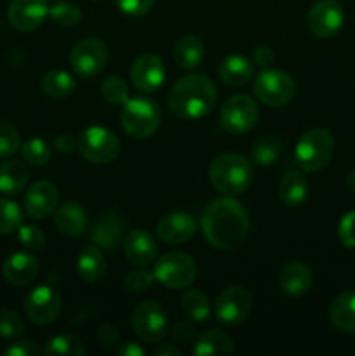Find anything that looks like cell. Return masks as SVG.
Wrapping results in <instances>:
<instances>
[{"label":"cell","instance_id":"cell-1","mask_svg":"<svg viewBox=\"0 0 355 356\" xmlns=\"http://www.w3.org/2000/svg\"><path fill=\"white\" fill-rule=\"evenodd\" d=\"M200 226L212 247L233 250L242 245L249 235V216L239 200L225 195L205 207Z\"/></svg>","mask_w":355,"mask_h":356},{"label":"cell","instance_id":"cell-2","mask_svg":"<svg viewBox=\"0 0 355 356\" xmlns=\"http://www.w3.org/2000/svg\"><path fill=\"white\" fill-rule=\"evenodd\" d=\"M218 90L212 80L202 73L183 76L169 92V108L181 120H198L214 110Z\"/></svg>","mask_w":355,"mask_h":356},{"label":"cell","instance_id":"cell-3","mask_svg":"<svg viewBox=\"0 0 355 356\" xmlns=\"http://www.w3.org/2000/svg\"><path fill=\"white\" fill-rule=\"evenodd\" d=\"M254 170L249 160L237 153H223L216 156L209 167V179L214 190L226 197L244 193L253 183Z\"/></svg>","mask_w":355,"mask_h":356},{"label":"cell","instance_id":"cell-4","mask_svg":"<svg viewBox=\"0 0 355 356\" xmlns=\"http://www.w3.org/2000/svg\"><path fill=\"white\" fill-rule=\"evenodd\" d=\"M334 155V138L326 129H310L299 138L294 162L303 172H317L329 165Z\"/></svg>","mask_w":355,"mask_h":356},{"label":"cell","instance_id":"cell-5","mask_svg":"<svg viewBox=\"0 0 355 356\" xmlns=\"http://www.w3.org/2000/svg\"><path fill=\"white\" fill-rule=\"evenodd\" d=\"M162 124V111L153 99L134 97L124 103L120 111V125L134 139H146L155 134Z\"/></svg>","mask_w":355,"mask_h":356},{"label":"cell","instance_id":"cell-6","mask_svg":"<svg viewBox=\"0 0 355 356\" xmlns=\"http://www.w3.org/2000/svg\"><path fill=\"white\" fill-rule=\"evenodd\" d=\"M77 149L89 162L104 165V163H111L118 159L120 141L111 131L94 125V127L86 129L77 138Z\"/></svg>","mask_w":355,"mask_h":356},{"label":"cell","instance_id":"cell-7","mask_svg":"<svg viewBox=\"0 0 355 356\" xmlns=\"http://www.w3.org/2000/svg\"><path fill=\"white\" fill-rule=\"evenodd\" d=\"M153 275H155V280L164 287L178 291V289H184L194 284L197 278V264L194 257L188 254L173 250V252L164 254L157 261Z\"/></svg>","mask_w":355,"mask_h":356},{"label":"cell","instance_id":"cell-8","mask_svg":"<svg viewBox=\"0 0 355 356\" xmlns=\"http://www.w3.org/2000/svg\"><path fill=\"white\" fill-rule=\"evenodd\" d=\"M254 94L263 104L281 108L296 94V83L289 73L275 68H265L254 80Z\"/></svg>","mask_w":355,"mask_h":356},{"label":"cell","instance_id":"cell-9","mask_svg":"<svg viewBox=\"0 0 355 356\" xmlns=\"http://www.w3.org/2000/svg\"><path fill=\"white\" fill-rule=\"evenodd\" d=\"M108 63V47L101 38L87 37L77 42L70 52V66L80 79L100 75Z\"/></svg>","mask_w":355,"mask_h":356},{"label":"cell","instance_id":"cell-10","mask_svg":"<svg viewBox=\"0 0 355 356\" xmlns=\"http://www.w3.org/2000/svg\"><path fill=\"white\" fill-rule=\"evenodd\" d=\"M131 325L143 343H159L167 334V313L157 301H141L134 308Z\"/></svg>","mask_w":355,"mask_h":356},{"label":"cell","instance_id":"cell-11","mask_svg":"<svg viewBox=\"0 0 355 356\" xmlns=\"http://www.w3.org/2000/svg\"><path fill=\"white\" fill-rule=\"evenodd\" d=\"M258 115H260V110L253 97L247 94H235L228 97L221 106L219 122L228 134L242 136L254 127Z\"/></svg>","mask_w":355,"mask_h":356},{"label":"cell","instance_id":"cell-12","mask_svg":"<svg viewBox=\"0 0 355 356\" xmlns=\"http://www.w3.org/2000/svg\"><path fill=\"white\" fill-rule=\"evenodd\" d=\"M251 308H253V298L249 291L240 285H233V287H226L216 298L214 315L223 325L235 327L249 316Z\"/></svg>","mask_w":355,"mask_h":356},{"label":"cell","instance_id":"cell-13","mask_svg":"<svg viewBox=\"0 0 355 356\" xmlns=\"http://www.w3.org/2000/svg\"><path fill=\"white\" fill-rule=\"evenodd\" d=\"M61 308V298L49 285H38L24 299L26 316L37 325H49V323L56 322Z\"/></svg>","mask_w":355,"mask_h":356},{"label":"cell","instance_id":"cell-14","mask_svg":"<svg viewBox=\"0 0 355 356\" xmlns=\"http://www.w3.org/2000/svg\"><path fill=\"white\" fill-rule=\"evenodd\" d=\"M345 23V10L338 0H319L313 3L306 16L308 30L319 38H331L341 30Z\"/></svg>","mask_w":355,"mask_h":356},{"label":"cell","instance_id":"cell-15","mask_svg":"<svg viewBox=\"0 0 355 356\" xmlns=\"http://www.w3.org/2000/svg\"><path fill=\"white\" fill-rule=\"evenodd\" d=\"M49 16L47 0H13L7 10L10 26L19 31H33Z\"/></svg>","mask_w":355,"mask_h":356},{"label":"cell","instance_id":"cell-16","mask_svg":"<svg viewBox=\"0 0 355 356\" xmlns=\"http://www.w3.org/2000/svg\"><path fill=\"white\" fill-rule=\"evenodd\" d=\"M166 79V68L155 54H143L132 63L131 80L141 92H155Z\"/></svg>","mask_w":355,"mask_h":356},{"label":"cell","instance_id":"cell-17","mask_svg":"<svg viewBox=\"0 0 355 356\" xmlns=\"http://www.w3.org/2000/svg\"><path fill=\"white\" fill-rule=\"evenodd\" d=\"M58 190L49 181H37L24 193V211L33 219H45L58 207Z\"/></svg>","mask_w":355,"mask_h":356},{"label":"cell","instance_id":"cell-18","mask_svg":"<svg viewBox=\"0 0 355 356\" xmlns=\"http://www.w3.org/2000/svg\"><path fill=\"white\" fill-rule=\"evenodd\" d=\"M197 222L187 212L164 216L157 225V235L166 243H183L195 235Z\"/></svg>","mask_w":355,"mask_h":356},{"label":"cell","instance_id":"cell-19","mask_svg":"<svg viewBox=\"0 0 355 356\" xmlns=\"http://www.w3.org/2000/svg\"><path fill=\"white\" fill-rule=\"evenodd\" d=\"M124 252L134 266H150L157 257V242L145 229H134L124 238Z\"/></svg>","mask_w":355,"mask_h":356},{"label":"cell","instance_id":"cell-20","mask_svg":"<svg viewBox=\"0 0 355 356\" xmlns=\"http://www.w3.org/2000/svg\"><path fill=\"white\" fill-rule=\"evenodd\" d=\"M38 273L37 257L26 252H16L6 259L2 266V275L10 285L23 287L33 282Z\"/></svg>","mask_w":355,"mask_h":356},{"label":"cell","instance_id":"cell-21","mask_svg":"<svg viewBox=\"0 0 355 356\" xmlns=\"http://www.w3.org/2000/svg\"><path fill=\"white\" fill-rule=\"evenodd\" d=\"M312 270L301 261H291L281 271V289L284 294L299 298L312 289Z\"/></svg>","mask_w":355,"mask_h":356},{"label":"cell","instance_id":"cell-22","mask_svg":"<svg viewBox=\"0 0 355 356\" xmlns=\"http://www.w3.org/2000/svg\"><path fill=\"white\" fill-rule=\"evenodd\" d=\"M122 229H124L122 219L115 212H106L94 222L90 238L100 249L113 250L122 242Z\"/></svg>","mask_w":355,"mask_h":356},{"label":"cell","instance_id":"cell-23","mask_svg":"<svg viewBox=\"0 0 355 356\" xmlns=\"http://www.w3.org/2000/svg\"><path fill=\"white\" fill-rule=\"evenodd\" d=\"M329 320L343 334H355V292L336 296L329 306Z\"/></svg>","mask_w":355,"mask_h":356},{"label":"cell","instance_id":"cell-24","mask_svg":"<svg viewBox=\"0 0 355 356\" xmlns=\"http://www.w3.org/2000/svg\"><path fill=\"white\" fill-rule=\"evenodd\" d=\"M218 75L226 86L230 87H242L253 79L254 68L253 63L246 56L233 54L223 59V63L218 68Z\"/></svg>","mask_w":355,"mask_h":356},{"label":"cell","instance_id":"cell-25","mask_svg":"<svg viewBox=\"0 0 355 356\" xmlns=\"http://www.w3.org/2000/svg\"><path fill=\"white\" fill-rule=\"evenodd\" d=\"M191 351L197 356H228L233 353V341L223 330H204L197 337Z\"/></svg>","mask_w":355,"mask_h":356},{"label":"cell","instance_id":"cell-26","mask_svg":"<svg viewBox=\"0 0 355 356\" xmlns=\"http://www.w3.org/2000/svg\"><path fill=\"white\" fill-rule=\"evenodd\" d=\"M106 259H104V254L100 247L94 243V245H87L82 252L79 254V261H77V271H79V277L82 278L87 284H93V282L101 280L106 273Z\"/></svg>","mask_w":355,"mask_h":356},{"label":"cell","instance_id":"cell-27","mask_svg":"<svg viewBox=\"0 0 355 356\" xmlns=\"http://www.w3.org/2000/svg\"><path fill=\"white\" fill-rule=\"evenodd\" d=\"M56 226L66 236H80L87 228V214L77 202H65L56 212Z\"/></svg>","mask_w":355,"mask_h":356},{"label":"cell","instance_id":"cell-28","mask_svg":"<svg viewBox=\"0 0 355 356\" xmlns=\"http://www.w3.org/2000/svg\"><path fill=\"white\" fill-rule=\"evenodd\" d=\"M26 165L17 160H7L0 163V193L17 195L26 188L28 184Z\"/></svg>","mask_w":355,"mask_h":356},{"label":"cell","instance_id":"cell-29","mask_svg":"<svg viewBox=\"0 0 355 356\" xmlns=\"http://www.w3.org/2000/svg\"><path fill=\"white\" fill-rule=\"evenodd\" d=\"M308 195V183L305 176L298 170H289L282 176L278 183V197L289 207H298L306 200Z\"/></svg>","mask_w":355,"mask_h":356},{"label":"cell","instance_id":"cell-30","mask_svg":"<svg viewBox=\"0 0 355 356\" xmlns=\"http://www.w3.org/2000/svg\"><path fill=\"white\" fill-rule=\"evenodd\" d=\"M204 44L195 35H184L174 45V61L183 70L197 68L204 59Z\"/></svg>","mask_w":355,"mask_h":356},{"label":"cell","instance_id":"cell-31","mask_svg":"<svg viewBox=\"0 0 355 356\" xmlns=\"http://www.w3.org/2000/svg\"><path fill=\"white\" fill-rule=\"evenodd\" d=\"M77 82L70 73L61 72V70H54V72L45 73L42 79V90L47 94L49 97H68L75 92Z\"/></svg>","mask_w":355,"mask_h":356},{"label":"cell","instance_id":"cell-32","mask_svg":"<svg viewBox=\"0 0 355 356\" xmlns=\"http://www.w3.org/2000/svg\"><path fill=\"white\" fill-rule=\"evenodd\" d=\"M181 309L184 315L190 320L197 323L207 322L211 316V306H209V299L204 292L200 291H187L181 296Z\"/></svg>","mask_w":355,"mask_h":356},{"label":"cell","instance_id":"cell-33","mask_svg":"<svg viewBox=\"0 0 355 356\" xmlns=\"http://www.w3.org/2000/svg\"><path fill=\"white\" fill-rule=\"evenodd\" d=\"M282 153V141L278 136H263L258 139L253 146V162L258 165L268 167L281 159Z\"/></svg>","mask_w":355,"mask_h":356},{"label":"cell","instance_id":"cell-34","mask_svg":"<svg viewBox=\"0 0 355 356\" xmlns=\"http://www.w3.org/2000/svg\"><path fill=\"white\" fill-rule=\"evenodd\" d=\"M45 355L47 356H82L86 355V346L80 337L72 336V334H61L45 344Z\"/></svg>","mask_w":355,"mask_h":356},{"label":"cell","instance_id":"cell-35","mask_svg":"<svg viewBox=\"0 0 355 356\" xmlns=\"http://www.w3.org/2000/svg\"><path fill=\"white\" fill-rule=\"evenodd\" d=\"M49 16L59 26H73L82 19V10L75 2L59 0V2L52 3V7H49Z\"/></svg>","mask_w":355,"mask_h":356},{"label":"cell","instance_id":"cell-36","mask_svg":"<svg viewBox=\"0 0 355 356\" xmlns=\"http://www.w3.org/2000/svg\"><path fill=\"white\" fill-rule=\"evenodd\" d=\"M23 225V211L13 200L0 198V235L14 232Z\"/></svg>","mask_w":355,"mask_h":356},{"label":"cell","instance_id":"cell-37","mask_svg":"<svg viewBox=\"0 0 355 356\" xmlns=\"http://www.w3.org/2000/svg\"><path fill=\"white\" fill-rule=\"evenodd\" d=\"M21 155L23 160L30 165L42 167L49 162L51 159V148H49L47 143L40 138L28 139L23 146H21Z\"/></svg>","mask_w":355,"mask_h":356},{"label":"cell","instance_id":"cell-38","mask_svg":"<svg viewBox=\"0 0 355 356\" xmlns=\"http://www.w3.org/2000/svg\"><path fill=\"white\" fill-rule=\"evenodd\" d=\"M21 149V136L13 124L0 120V159H9Z\"/></svg>","mask_w":355,"mask_h":356},{"label":"cell","instance_id":"cell-39","mask_svg":"<svg viewBox=\"0 0 355 356\" xmlns=\"http://www.w3.org/2000/svg\"><path fill=\"white\" fill-rule=\"evenodd\" d=\"M101 94L111 104H124L129 99V87L120 76H108L101 83Z\"/></svg>","mask_w":355,"mask_h":356},{"label":"cell","instance_id":"cell-40","mask_svg":"<svg viewBox=\"0 0 355 356\" xmlns=\"http://www.w3.org/2000/svg\"><path fill=\"white\" fill-rule=\"evenodd\" d=\"M24 332L21 316L13 309H0V339H14Z\"/></svg>","mask_w":355,"mask_h":356},{"label":"cell","instance_id":"cell-41","mask_svg":"<svg viewBox=\"0 0 355 356\" xmlns=\"http://www.w3.org/2000/svg\"><path fill=\"white\" fill-rule=\"evenodd\" d=\"M153 282H155V275L150 273L146 270H132L125 275L124 278V287L129 292H134V294H141L146 292L148 289H152Z\"/></svg>","mask_w":355,"mask_h":356},{"label":"cell","instance_id":"cell-42","mask_svg":"<svg viewBox=\"0 0 355 356\" xmlns=\"http://www.w3.org/2000/svg\"><path fill=\"white\" fill-rule=\"evenodd\" d=\"M17 240L28 250H40L45 245V235L42 229L31 225H21L17 228Z\"/></svg>","mask_w":355,"mask_h":356},{"label":"cell","instance_id":"cell-43","mask_svg":"<svg viewBox=\"0 0 355 356\" xmlns=\"http://www.w3.org/2000/svg\"><path fill=\"white\" fill-rule=\"evenodd\" d=\"M338 238L347 249H355V211L347 212L338 226Z\"/></svg>","mask_w":355,"mask_h":356},{"label":"cell","instance_id":"cell-44","mask_svg":"<svg viewBox=\"0 0 355 356\" xmlns=\"http://www.w3.org/2000/svg\"><path fill=\"white\" fill-rule=\"evenodd\" d=\"M153 2L155 0H117V6L127 16L138 17L148 13L153 7Z\"/></svg>","mask_w":355,"mask_h":356},{"label":"cell","instance_id":"cell-45","mask_svg":"<svg viewBox=\"0 0 355 356\" xmlns=\"http://www.w3.org/2000/svg\"><path fill=\"white\" fill-rule=\"evenodd\" d=\"M3 356H38L40 355V350H38L37 344L33 341H16L10 346H7L6 350L2 351Z\"/></svg>","mask_w":355,"mask_h":356},{"label":"cell","instance_id":"cell-46","mask_svg":"<svg viewBox=\"0 0 355 356\" xmlns=\"http://www.w3.org/2000/svg\"><path fill=\"white\" fill-rule=\"evenodd\" d=\"M97 339L104 348H113L120 344V336H118L117 329L113 325H106V323L97 329Z\"/></svg>","mask_w":355,"mask_h":356},{"label":"cell","instance_id":"cell-47","mask_svg":"<svg viewBox=\"0 0 355 356\" xmlns=\"http://www.w3.org/2000/svg\"><path fill=\"white\" fill-rule=\"evenodd\" d=\"M253 58H254V63H256V65H260L261 68H268V66L274 63L275 56H274V52H271L270 47H267V45H258V47L254 49Z\"/></svg>","mask_w":355,"mask_h":356},{"label":"cell","instance_id":"cell-48","mask_svg":"<svg viewBox=\"0 0 355 356\" xmlns=\"http://www.w3.org/2000/svg\"><path fill=\"white\" fill-rule=\"evenodd\" d=\"M171 334H173L174 343H188V341L194 337V330H191V327L184 322H178L176 325L173 327V332Z\"/></svg>","mask_w":355,"mask_h":356},{"label":"cell","instance_id":"cell-49","mask_svg":"<svg viewBox=\"0 0 355 356\" xmlns=\"http://www.w3.org/2000/svg\"><path fill=\"white\" fill-rule=\"evenodd\" d=\"M54 148L59 153H70L72 149L77 148V138L70 134H61L54 139Z\"/></svg>","mask_w":355,"mask_h":356},{"label":"cell","instance_id":"cell-50","mask_svg":"<svg viewBox=\"0 0 355 356\" xmlns=\"http://www.w3.org/2000/svg\"><path fill=\"white\" fill-rule=\"evenodd\" d=\"M115 353L118 356H143L145 355V350H143L139 344L136 343H131V341H127V343L124 344H118L117 348H115Z\"/></svg>","mask_w":355,"mask_h":356},{"label":"cell","instance_id":"cell-51","mask_svg":"<svg viewBox=\"0 0 355 356\" xmlns=\"http://www.w3.org/2000/svg\"><path fill=\"white\" fill-rule=\"evenodd\" d=\"M183 351L176 346V344H166V346H160L159 350H155V356H180Z\"/></svg>","mask_w":355,"mask_h":356},{"label":"cell","instance_id":"cell-52","mask_svg":"<svg viewBox=\"0 0 355 356\" xmlns=\"http://www.w3.org/2000/svg\"><path fill=\"white\" fill-rule=\"evenodd\" d=\"M347 186L350 188V190L355 193V170H354V172L348 174V177H347Z\"/></svg>","mask_w":355,"mask_h":356}]
</instances>
